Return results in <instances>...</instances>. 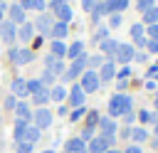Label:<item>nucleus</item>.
I'll use <instances>...</instances> for the list:
<instances>
[{
  "label": "nucleus",
  "instance_id": "1",
  "mask_svg": "<svg viewBox=\"0 0 158 153\" xmlns=\"http://www.w3.org/2000/svg\"><path fill=\"white\" fill-rule=\"evenodd\" d=\"M131 104H133V99L128 96V94H114L111 99H109V116L111 118H116V116H123L126 111H131Z\"/></svg>",
  "mask_w": 158,
  "mask_h": 153
},
{
  "label": "nucleus",
  "instance_id": "2",
  "mask_svg": "<svg viewBox=\"0 0 158 153\" xmlns=\"http://www.w3.org/2000/svg\"><path fill=\"white\" fill-rule=\"evenodd\" d=\"M86 69H89V54H81V57L72 59L69 69H64V74H62V81H72V79H77V76H81Z\"/></svg>",
  "mask_w": 158,
  "mask_h": 153
},
{
  "label": "nucleus",
  "instance_id": "3",
  "mask_svg": "<svg viewBox=\"0 0 158 153\" xmlns=\"http://www.w3.org/2000/svg\"><path fill=\"white\" fill-rule=\"evenodd\" d=\"M79 86H81V91H84V94H94V91L101 86V81H99V74H96L94 69H86V72L81 74V81H79Z\"/></svg>",
  "mask_w": 158,
  "mask_h": 153
},
{
  "label": "nucleus",
  "instance_id": "4",
  "mask_svg": "<svg viewBox=\"0 0 158 153\" xmlns=\"http://www.w3.org/2000/svg\"><path fill=\"white\" fill-rule=\"evenodd\" d=\"M114 141H116V138H104V136H94V138H91V141L86 143V153H106V151H111Z\"/></svg>",
  "mask_w": 158,
  "mask_h": 153
},
{
  "label": "nucleus",
  "instance_id": "5",
  "mask_svg": "<svg viewBox=\"0 0 158 153\" xmlns=\"http://www.w3.org/2000/svg\"><path fill=\"white\" fill-rule=\"evenodd\" d=\"M52 111L47 109V106H42V109H37V111H32V126H37L40 131L42 128H49L52 126Z\"/></svg>",
  "mask_w": 158,
  "mask_h": 153
},
{
  "label": "nucleus",
  "instance_id": "6",
  "mask_svg": "<svg viewBox=\"0 0 158 153\" xmlns=\"http://www.w3.org/2000/svg\"><path fill=\"white\" fill-rule=\"evenodd\" d=\"M96 128H99V136H104V138H116V131H118V126L111 116H101Z\"/></svg>",
  "mask_w": 158,
  "mask_h": 153
},
{
  "label": "nucleus",
  "instance_id": "7",
  "mask_svg": "<svg viewBox=\"0 0 158 153\" xmlns=\"http://www.w3.org/2000/svg\"><path fill=\"white\" fill-rule=\"evenodd\" d=\"M32 49H17V47H12V49H7V59L10 62H15V64H30L32 62Z\"/></svg>",
  "mask_w": 158,
  "mask_h": 153
},
{
  "label": "nucleus",
  "instance_id": "8",
  "mask_svg": "<svg viewBox=\"0 0 158 153\" xmlns=\"http://www.w3.org/2000/svg\"><path fill=\"white\" fill-rule=\"evenodd\" d=\"M67 96H69V106H72V109H79V106H84V99H86V94L81 91V86H79V84H74V86L69 89V94H67Z\"/></svg>",
  "mask_w": 158,
  "mask_h": 153
},
{
  "label": "nucleus",
  "instance_id": "9",
  "mask_svg": "<svg viewBox=\"0 0 158 153\" xmlns=\"http://www.w3.org/2000/svg\"><path fill=\"white\" fill-rule=\"evenodd\" d=\"M44 67H47V72H52L54 76H57V74H64V62H62L59 57H54V54H47Z\"/></svg>",
  "mask_w": 158,
  "mask_h": 153
},
{
  "label": "nucleus",
  "instance_id": "10",
  "mask_svg": "<svg viewBox=\"0 0 158 153\" xmlns=\"http://www.w3.org/2000/svg\"><path fill=\"white\" fill-rule=\"evenodd\" d=\"M114 76H116V62L106 59V62L101 64V72H99V81H111Z\"/></svg>",
  "mask_w": 158,
  "mask_h": 153
},
{
  "label": "nucleus",
  "instance_id": "11",
  "mask_svg": "<svg viewBox=\"0 0 158 153\" xmlns=\"http://www.w3.org/2000/svg\"><path fill=\"white\" fill-rule=\"evenodd\" d=\"M40 136H42V131H40L37 126H32V123H30V126L22 131V141H20V143H30V146H35V143L40 141Z\"/></svg>",
  "mask_w": 158,
  "mask_h": 153
},
{
  "label": "nucleus",
  "instance_id": "12",
  "mask_svg": "<svg viewBox=\"0 0 158 153\" xmlns=\"http://www.w3.org/2000/svg\"><path fill=\"white\" fill-rule=\"evenodd\" d=\"M15 37H17L15 25H12V22H0V39L10 44V42H15Z\"/></svg>",
  "mask_w": 158,
  "mask_h": 153
},
{
  "label": "nucleus",
  "instance_id": "13",
  "mask_svg": "<svg viewBox=\"0 0 158 153\" xmlns=\"http://www.w3.org/2000/svg\"><path fill=\"white\" fill-rule=\"evenodd\" d=\"M133 54H136V52H133V47H131V44H118V49H116V54H114V57H116V62L128 64V62L133 59Z\"/></svg>",
  "mask_w": 158,
  "mask_h": 153
},
{
  "label": "nucleus",
  "instance_id": "14",
  "mask_svg": "<svg viewBox=\"0 0 158 153\" xmlns=\"http://www.w3.org/2000/svg\"><path fill=\"white\" fill-rule=\"evenodd\" d=\"M10 94H12V96H27V79H22V76L12 79V84H10Z\"/></svg>",
  "mask_w": 158,
  "mask_h": 153
},
{
  "label": "nucleus",
  "instance_id": "15",
  "mask_svg": "<svg viewBox=\"0 0 158 153\" xmlns=\"http://www.w3.org/2000/svg\"><path fill=\"white\" fill-rule=\"evenodd\" d=\"M7 15H10V22H12V25H22V22H25V10H22L20 5H10V7H7Z\"/></svg>",
  "mask_w": 158,
  "mask_h": 153
},
{
  "label": "nucleus",
  "instance_id": "16",
  "mask_svg": "<svg viewBox=\"0 0 158 153\" xmlns=\"http://www.w3.org/2000/svg\"><path fill=\"white\" fill-rule=\"evenodd\" d=\"M118 44H121V42H116V39H111V37H106V39H101V42H99L101 54H109V57H114V54H116Z\"/></svg>",
  "mask_w": 158,
  "mask_h": 153
},
{
  "label": "nucleus",
  "instance_id": "17",
  "mask_svg": "<svg viewBox=\"0 0 158 153\" xmlns=\"http://www.w3.org/2000/svg\"><path fill=\"white\" fill-rule=\"evenodd\" d=\"M64 151H67V153H84V151H86V143H84L79 136H77V138H69L67 146H64Z\"/></svg>",
  "mask_w": 158,
  "mask_h": 153
},
{
  "label": "nucleus",
  "instance_id": "18",
  "mask_svg": "<svg viewBox=\"0 0 158 153\" xmlns=\"http://www.w3.org/2000/svg\"><path fill=\"white\" fill-rule=\"evenodd\" d=\"M52 10H54V15H57L59 22H69L72 20V7L69 5H52Z\"/></svg>",
  "mask_w": 158,
  "mask_h": 153
},
{
  "label": "nucleus",
  "instance_id": "19",
  "mask_svg": "<svg viewBox=\"0 0 158 153\" xmlns=\"http://www.w3.org/2000/svg\"><path fill=\"white\" fill-rule=\"evenodd\" d=\"M15 116H17V118H22V121H32L30 104H27V101H17V106H15Z\"/></svg>",
  "mask_w": 158,
  "mask_h": 153
},
{
  "label": "nucleus",
  "instance_id": "20",
  "mask_svg": "<svg viewBox=\"0 0 158 153\" xmlns=\"http://www.w3.org/2000/svg\"><path fill=\"white\" fill-rule=\"evenodd\" d=\"M32 35H35V25H30V22H22V27H20V32H17L20 42H30V39H32Z\"/></svg>",
  "mask_w": 158,
  "mask_h": 153
},
{
  "label": "nucleus",
  "instance_id": "21",
  "mask_svg": "<svg viewBox=\"0 0 158 153\" xmlns=\"http://www.w3.org/2000/svg\"><path fill=\"white\" fill-rule=\"evenodd\" d=\"M126 7H128V0H106V10H109V15L121 12V10H126Z\"/></svg>",
  "mask_w": 158,
  "mask_h": 153
},
{
  "label": "nucleus",
  "instance_id": "22",
  "mask_svg": "<svg viewBox=\"0 0 158 153\" xmlns=\"http://www.w3.org/2000/svg\"><path fill=\"white\" fill-rule=\"evenodd\" d=\"M35 30H40V32L49 35V30H52V20H49L47 15H40V17H37V22H35Z\"/></svg>",
  "mask_w": 158,
  "mask_h": 153
},
{
  "label": "nucleus",
  "instance_id": "23",
  "mask_svg": "<svg viewBox=\"0 0 158 153\" xmlns=\"http://www.w3.org/2000/svg\"><path fill=\"white\" fill-rule=\"evenodd\" d=\"M84 54V42H72L69 47H67V57L69 59H77V57H81Z\"/></svg>",
  "mask_w": 158,
  "mask_h": 153
},
{
  "label": "nucleus",
  "instance_id": "24",
  "mask_svg": "<svg viewBox=\"0 0 158 153\" xmlns=\"http://www.w3.org/2000/svg\"><path fill=\"white\" fill-rule=\"evenodd\" d=\"M47 101H49V89H42V91H37V94H32V104H35L37 109H42Z\"/></svg>",
  "mask_w": 158,
  "mask_h": 153
},
{
  "label": "nucleus",
  "instance_id": "25",
  "mask_svg": "<svg viewBox=\"0 0 158 153\" xmlns=\"http://www.w3.org/2000/svg\"><path fill=\"white\" fill-rule=\"evenodd\" d=\"M67 30H69V25H67V22H57V25H52L49 35H52L54 39H62V37L67 35Z\"/></svg>",
  "mask_w": 158,
  "mask_h": 153
},
{
  "label": "nucleus",
  "instance_id": "26",
  "mask_svg": "<svg viewBox=\"0 0 158 153\" xmlns=\"http://www.w3.org/2000/svg\"><path fill=\"white\" fill-rule=\"evenodd\" d=\"M49 49H52V54H54V57H59V59L67 54V44H64L62 39H54V42L49 44Z\"/></svg>",
  "mask_w": 158,
  "mask_h": 153
},
{
  "label": "nucleus",
  "instance_id": "27",
  "mask_svg": "<svg viewBox=\"0 0 158 153\" xmlns=\"http://www.w3.org/2000/svg\"><path fill=\"white\" fill-rule=\"evenodd\" d=\"M156 22H158V7L153 5L151 10H146V12H143V25L148 27V25H156Z\"/></svg>",
  "mask_w": 158,
  "mask_h": 153
},
{
  "label": "nucleus",
  "instance_id": "28",
  "mask_svg": "<svg viewBox=\"0 0 158 153\" xmlns=\"http://www.w3.org/2000/svg\"><path fill=\"white\" fill-rule=\"evenodd\" d=\"M49 99L52 101H64L67 99V89L64 86H52L49 89Z\"/></svg>",
  "mask_w": 158,
  "mask_h": 153
},
{
  "label": "nucleus",
  "instance_id": "29",
  "mask_svg": "<svg viewBox=\"0 0 158 153\" xmlns=\"http://www.w3.org/2000/svg\"><path fill=\"white\" fill-rule=\"evenodd\" d=\"M146 138H148V131H146V128H131V141H133L136 146L143 143Z\"/></svg>",
  "mask_w": 158,
  "mask_h": 153
},
{
  "label": "nucleus",
  "instance_id": "30",
  "mask_svg": "<svg viewBox=\"0 0 158 153\" xmlns=\"http://www.w3.org/2000/svg\"><path fill=\"white\" fill-rule=\"evenodd\" d=\"M44 86H42V81L40 79H30L27 81V96H32V94H37V91H42Z\"/></svg>",
  "mask_w": 158,
  "mask_h": 153
},
{
  "label": "nucleus",
  "instance_id": "31",
  "mask_svg": "<svg viewBox=\"0 0 158 153\" xmlns=\"http://www.w3.org/2000/svg\"><path fill=\"white\" fill-rule=\"evenodd\" d=\"M40 81H42V86H44V89H49V86L54 84V74L44 69V72H42V76H40Z\"/></svg>",
  "mask_w": 158,
  "mask_h": 153
},
{
  "label": "nucleus",
  "instance_id": "32",
  "mask_svg": "<svg viewBox=\"0 0 158 153\" xmlns=\"http://www.w3.org/2000/svg\"><path fill=\"white\" fill-rule=\"evenodd\" d=\"M99 126V114L96 111H86V128H96Z\"/></svg>",
  "mask_w": 158,
  "mask_h": 153
},
{
  "label": "nucleus",
  "instance_id": "33",
  "mask_svg": "<svg viewBox=\"0 0 158 153\" xmlns=\"http://www.w3.org/2000/svg\"><path fill=\"white\" fill-rule=\"evenodd\" d=\"M138 118H141L143 123H153V121H156V111H148V109H143V111L138 114Z\"/></svg>",
  "mask_w": 158,
  "mask_h": 153
},
{
  "label": "nucleus",
  "instance_id": "34",
  "mask_svg": "<svg viewBox=\"0 0 158 153\" xmlns=\"http://www.w3.org/2000/svg\"><path fill=\"white\" fill-rule=\"evenodd\" d=\"M104 62H106V59H104L101 54H91V57H89V69H94V67H101Z\"/></svg>",
  "mask_w": 158,
  "mask_h": 153
},
{
  "label": "nucleus",
  "instance_id": "35",
  "mask_svg": "<svg viewBox=\"0 0 158 153\" xmlns=\"http://www.w3.org/2000/svg\"><path fill=\"white\" fill-rule=\"evenodd\" d=\"M15 106H17V96L7 94V96H5V109H7V111H15Z\"/></svg>",
  "mask_w": 158,
  "mask_h": 153
},
{
  "label": "nucleus",
  "instance_id": "36",
  "mask_svg": "<svg viewBox=\"0 0 158 153\" xmlns=\"http://www.w3.org/2000/svg\"><path fill=\"white\" fill-rule=\"evenodd\" d=\"M84 114H86V109H84V106H79V109H74V111L69 114V121H79Z\"/></svg>",
  "mask_w": 158,
  "mask_h": 153
},
{
  "label": "nucleus",
  "instance_id": "37",
  "mask_svg": "<svg viewBox=\"0 0 158 153\" xmlns=\"http://www.w3.org/2000/svg\"><path fill=\"white\" fill-rule=\"evenodd\" d=\"M153 2H156V0H138V2H136V7H138L141 12H146V10H151V7H153Z\"/></svg>",
  "mask_w": 158,
  "mask_h": 153
},
{
  "label": "nucleus",
  "instance_id": "38",
  "mask_svg": "<svg viewBox=\"0 0 158 153\" xmlns=\"http://www.w3.org/2000/svg\"><path fill=\"white\" fill-rule=\"evenodd\" d=\"M15 153H32L30 143H15Z\"/></svg>",
  "mask_w": 158,
  "mask_h": 153
},
{
  "label": "nucleus",
  "instance_id": "39",
  "mask_svg": "<svg viewBox=\"0 0 158 153\" xmlns=\"http://www.w3.org/2000/svg\"><path fill=\"white\" fill-rule=\"evenodd\" d=\"M121 22H123V20H121V15H118V12H114V15H109V25H111V27H118Z\"/></svg>",
  "mask_w": 158,
  "mask_h": 153
},
{
  "label": "nucleus",
  "instance_id": "40",
  "mask_svg": "<svg viewBox=\"0 0 158 153\" xmlns=\"http://www.w3.org/2000/svg\"><path fill=\"white\" fill-rule=\"evenodd\" d=\"M116 76H118V79H128V76H131V69H128V67H121V69L116 72Z\"/></svg>",
  "mask_w": 158,
  "mask_h": 153
},
{
  "label": "nucleus",
  "instance_id": "41",
  "mask_svg": "<svg viewBox=\"0 0 158 153\" xmlns=\"http://www.w3.org/2000/svg\"><path fill=\"white\" fill-rule=\"evenodd\" d=\"M81 7H84L86 12H91V10L96 7V0H81Z\"/></svg>",
  "mask_w": 158,
  "mask_h": 153
},
{
  "label": "nucleus",
  "instance_id": "42",
  "mask_svg": "<svg viewBox=\"0 0 158 153\" xmlns=\"http://www.w3.org/2000/svg\"><path fill=\"white\" fill-rule=\"evenodd\" d=\"M131 35L133 37H143V25H133L131 27Z\"/></svg>",
  "mask_w": 158,
  "mask_h": 153
},
{
  "label": "nucleus",
  "instance_id": "43",
  "mask_svg": "<svg viewBox=\"0 0 158 153\" xmlns=\"http://www.w3.org/2000/svg\"><path fill=\"white\" fill-rule=\"evenodd\" d=\"M121 118H123V123H126V126H131V123H133V118H136V116H133V111H126V114H123V116H121Z\"/></svg>",
  "mask_w": 158,
  "mask_h": 153
},
{
  "label": "nucleus",
  "instance_id": "44",
  "mask_svg": "<svg viewBox=\"0 0 158 153\" xmlns=\"http://www.w3.org/2000/svg\"><path fill=\"white\" fill-rule=\"evenodd\" d=\"M32 7H35V10H40V12H44L47 2H44V0H32Z\"/></svg>",
  "mask_w": 158,
  "mask_h": 153
},
{
  "label": "nucleus",
  "instance_id": "45",
  "mask_svg": "<svg viewBox=\"0 0 158 153\" xmlns=\"http://www.w3.org/2000/svg\"><path fill=\"white\" fill-rule=\"evenodd\" d=\"M146 49L148 52H158V39H148L146 42Z\"/></svg>",
  "mask_w": 158,
  "mask_h": 153
},
{
  "label": "nucleus",
  "instance_id": "46",
  "mask_svg": "<svg viewBox=\"0 0 158 153\" xmlns=\"http://www.w3.org/2000/svg\"><path fill=\"white\" fill-rule=\"evenodd\" d=\"M148 35H151V39H158V22L156 25H148Z\"/></svg>",
  "mask_w": 158,
  "mask_h": 153
},
{
  "label": "nucleus",
  "instance_id": "47",
  "mask_svg": "<svg viewBox=\"0 0 158 153\" xmlns=\"http://www.w3.org/2000/svg\"><path fill=\"white\" fill-rule=\"evenodd\" d=\"M121 138H126V141L131 138V126H123V128H121Z\"/></svg>",
  "mask_w": 158,
  "mask_h": 153
},
{
  "label": "nucleus",
  "instance_id": "48",
  "mask_svg": "<svg viewBox=\"0 0 158 153\" xmlns=\"http://www.w3.org/2000/svg\"><path fill=\"white\" fill-rule=\"evenodd\" d=\"M123 153H141V148L136 146V143H131V146H126V151Z\"/></svg>",
  "mask_w": 158,
  "mask_h": 153
},
{
  "label": "nucleus",
  "instance_id": "49",
  "mask_svg": "<svg viewBox=\"0 0 158 153\" xmlns=\"http://www.w3.org/2000/svg\"><path fill=\"white\" fill-rule=\"evenodd\" d=\"M146 42H148V37H136V44L138 47H146Z\"/></svg>",
  "mask_w": 158,
  "mask_h": 153
},
{
  "label": "nucleus",
  "instance_id": "50",
  "mask_svg": "<svg viewBox=\"0 0 158 153\" xmlns=\"http://www.w3.org/2000/svg\"><path fill=\"white\" fill-rule=\"evenodd\" d=\"M133 59H136V62H146V59H148V57H146V54H143V52H138V54H133Z\"/></svg>",
  "mask_w": 158,
  "mask_h": 153
},
{
  "label": "nucleus",
  "instance_id": "51",
  "mask_svg": "<svg viewBox=\"0 0 158 153\" xmlns=\"http://www.w3.org/2000/svg\"><path fill=\"white\" fill-rule=\"evenodd\" d=\"M20 7H22V10H27V7H32V0H22V2H20Z\"/></svg>",
  "mask_w": 158,
  "mask_h": 153
},
{
  "label": "nucleus",
  "instance_id": "52",
  "mask_svg": "<svg viewBox=\"0 0 158 153\" xmlns=\"http://www.w3.org/2000/svg\"><path fill=\"white\" fill-rule=\"evenodd\" d=\"M5 10H7V7H5V5L0 2V22H2V17H5Z\"/></svg>",
  "mask_w": 158,
  "mask_h": 153
},
{
  "label": "nucleus",
  "instance_id": "53",
  "mask_svg": "<svg viewBox=\"0 0 158 153\" xmlns=\"http://www.w3.org/2000/svg\"><path fill=\"white\" fill-rule=\"evenodd\" d=\"M69 0H52V5H67Z\"/></svg>",
  "mask_w": 158,
  "mask_h": 153
},
{
  "label": "nucleus",
  "instance_id": "54",
  "mask_svg": "<svg viewBox=\"0 0 158 153\" xmlns=\"http://www.w3.org/2000/svg\"><path fill=\"white\" fill-rule=\"evenodd\" d=\"M153 133H156V138H158V121H156V126H153Z\"/></svg>",
  "mask_w": 158,
  "mask_h": 153
},
{
  "label": "nucleus",
  "instance_id": "55",
  "mask_svg": "<svg viewBox=\"0 0 158 153\" xmlns=\"http://www.w3.org/2000/svg\"><path fill=\"white\" fill-rule=\"evenodd\" d=\"M156 109H158V94H156Z\"/></svg>",
  "mask_w": 158,
  "mask_h": 153
},
{
  "label": "nucleus",
  "instance_id": "56",
  "mask_svg": "<svg viewBox=\"0 0 158 153\" xmlns=\"http://www.w3.org/2000/svg\"><path fill=\"white\" fill-rule=\"evenodd\" d=\"M42 153H54V151H42Z\"/></svg>",
  "mask_w": 158,
  "mask_h": 153
},
{
  "label": "nucleus",
  "instance_id": "57",
  "mask_svg": "<svg viewBox=\"0 0 158 153\" xmlns=\"http://www.w3.org/2000/svg\"><path fill=\"white\" fill-rule=\"evenodd\" d=\"M64 153H67V151H64Z\"/></svg>",
  "mask_w": 158,
  "mask_h": 153
},
{
  "label": "nucleus",
  "instance_id": "58",
  "mask_svg": "<svg viewBox=\"0 0 158 153\" xmlns=\"http://www.w3.org/2000/svg\"><path fill=\"white\" fill-rule=\"evenodd\" d=\"M84 153H86V151H84Z\"/></svg>",
  "mask_w": 158,
  "mask_h": 153
}]
</instances>
